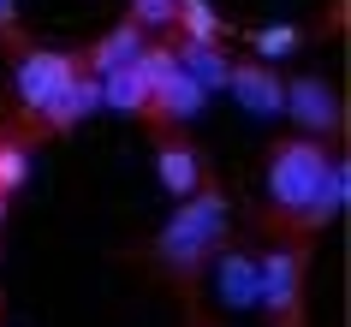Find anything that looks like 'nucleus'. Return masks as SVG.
<instances>
[{"mask_svg": "<svg viewBox=\"0 0 351 327\" xmlns=\"http://www.w3.org/2000/svg\"><path fill=\"white\" fill-rule=\"evenodd\" d=\"M0 220H6V197H0Z\"/></svg>", "mask_w": 351, "mask_h": 327, "instance_id": "20", "label": "nucleus"}, {"mask_svg": "<svg viewBox=\"0 0 351 327\" xmlns=\"http://www.w3.org/2000/svg\"><path fill=\"white\" fill-rule=\"evenodd\" d=\"M262 173H268V202L250 215L262 238H304V244H315L346 215V191H351L346 155H333L322 137H304V131L274 137Z\"/></svg>", "mask_w": 351, "mask_h": 327, "instance_id": "1", "label": "nucleus"}, {"mask_svg": "<svg viewBox=\"0 0 351 327\" xmlns=\"http://www.w3.org/2000/svg\"><path fill=\"white\" fill-rule=\"evenodd\" d=\"M203 101H208V95L197 90V77H185L179 66H173V72H167V84L155 90V101H149L143 125H185V119H197V113H203Z\"/></svg>", "mask_w": 351, "mask_h": 327, "instance_id": "12", "label": "nucleus"}, {"mask_svg": "<svg viewBox=\"0 0 351 327\" xmlns=\"http://www.w3.org/2000/svg\"><path fill=\"white\" fill-rule=\"evenodd\" d=\"M244 42L256 48V60H280V54H292L298 42H304V30H292V24H274V30H244Z\"/></svg>", "mask_w": 351, "mask_h": 327, "instance_id": "16", "label": "nucleus"}, {"mask_svg": "<svg viewBox=\"0 0 351 327\" xmlns=\"http://www.w3.org/2000/svg\"><path fill=\"white\" fill-rule=\"evenodd\" d=\"M185 327H215V322H208L203 304H185Z\"/></svg>", "mask_w": 351, "mask_h": 327, "instance_id": "19", "label": "nucleus"}, {"mask_svg": "<svg viewBox=\"0 0 351 327\" xmlns=\"http://www.w3.org/2000/svg\"><path fill=\"white\" fill-rule=\"evenodd\" d=\"M173 12H179V0H131L125 19L143 30V36H155V30H173Z\"/></svg>", "mask_w": 351, "mask_h": 327, "instance_id": "17", "label": "nucleus"}, {"mask_svg": "<svg viewBox=\"0 0 351 327\" xmlns=\"http://www.w3.org/2000/svg\"><path fill=\"white\" fill-rule=\"evenodd\" d=\"M221 90L232 95L244 113H256V119H280V113H286V77H280L268 60H232Z\"/></svg>", "mask_w": 351, "mask_h": 327, "instance_id": "7", "label": "nucleus"}, {"mask_svg": "<svg viewBox=\"0 0 351 327\" xmlns=\"http://www.w3.org/2000/svg\"><path fill=\"white\" fill-rule=\"evenodd\" d=\"M226 215H232L226 184L203 179L191 197H179V208H173L167 226L155 232V244H149V274H155L161 286L179 291V304H197V286H203L208 262H215L221 244H226Z\"/></svg>", "mask_w": 351, "mask_h": 327, "instance_id": "2", "label": "nucleus"}, {"mask_svg": "<svg viewBox=\"0 0 351 327\" xmlns=\"http://www.w3.org/2000/svg\"><path fill=\"white\" fill-rule=\"evenodd\" d=\"M173 66H179V60H173V42H143V54H137V60H125V66L108 72V77H95V84H101V108L143 119Z\"/></svg>", "mask_w": 351, "mask_h": 327, "instance_id": "5", "label": "nucleus"}, {"mask_svg": "<svg viewBox=\"0 0 351 327\" xmlns=\"http://www.w3.org/2000/svg\"><path fill=\"white\" fill-rule=\"evenodd\" d=\"M36 167V137L19 125V119H0V197L12 202V191H24Z\"/></svg>", "mask_w": 351, "mask_h": 327, "instance_id": "13", "label": "nucleus"}, {"mask_svg": "<svg viewBox=\"0 0 351 327\" xmlns=\"http://www.w3.org/2000/svg\"><path fill=\"white\" fill-rule=\"evenodd\" d=\"M0 327H6V322H0Z\"/></svg>", "mask_w": 351, "mask_h": 327, "instance_id": "21", "label": "nucleus"}, {"mask_svg": "<svg viewBox=\"0 0 351 327\" xmlns=\"http://www.w3.org/2000/svg\"><path fill=\"white\" fill-rule=\"evenodd\" d=\"M77 72H84V66H77V48H42V42L19 48V54H12V101H19L12 119H36Z\"/></svg>", "mask_w": 351, "mask_h": 327, "instance_id": "4", "label": "nucleus"}, {"mask_svg": "<svg viewBox=\"0 0 351 327\" xmlns=\"http://www.w3.org/2000/svg\"><path fill=\"white\" fill-rule=\"evenodd\" d=\"M215 268V291H221L226 309H256V256L221 244V256L208 262Z\"/></svg>", "mask_w": 351, "mask_h": 327, "instance_id": "11", "label": "nucleus"}, {"mask_svg": "<svg viewBox=\"0 0 351 327\" xmlns=\"http://www.w3.org/2000/svg\"><path fill=\"white\" fill-rule=\"evenodd\" d=\"M304 280H310V244L268 238V250L256 256V309L268 315V327H310Z\"/></svg>", "mask_w": 351, "mask_h": 327, "instance_id": "3", "label": "nucleus"}, {"mask_svg": "<svg viewBox=\"0 0 351 327\" xmlns=\"http://www.w3.org/2000/svg\"><path fill=\"white\" fill-rule=\"evenodd\" d=\"M173 60H179V72L185 77H197V90H221L226 84V48H208V42H173Z\"/></svg>", "mask_w": 351, "mask_h": 327, "instance_id": "15", "label": "nucleus"}, {"mask_svg": "<svg viewBox=\"0 0 351 327\" xmlns=\"http://www.w3.org/2000/svg\"><path fill=\"white\" fill-rule=\"evenodd\" d=\"M286 113L298 119L304 137H322V143H339V137H346V101H339V90L322 84L315 72H304V77L286 84Z\"/></svg>", "mask_w": 351, "mask_h": 327, "instance_id": "6", "label": "nucleus"}, {"mask_svg": "<svg viewBox=\"0 0 351 327\" xmlns=\"http://www.w3.org/2000/svg\"><path fill=\"white\" fill-rule=\"evenodd\" d=\"M173 30H179V42H208V48H226V36H232V24H226L208 0H179Z\"/></svg>", "mask_w": 351, "mask_h": 327, "instance_id": "14", "label": "nucleus"}, {"mask_svg": "<svg viewBox=\"0 0 351 327\" xmlns=\"http://www.w3.org/2000/svg\"><path fill=\"white\" fill-rule=\"evenodd\" d=\"M149 137H155V167H161V184L173 191V197H191V191L208 179L203 149L191 143L179 125H149Z\"/></svg>", "mask_w": 351, "mask_h": 327, "instance_id": "9", "label": "nucleus"}, {"mask_svg": "<svg viewBox=\"0 0 351 327\" xmlns=\"http://www.w3.org/2000/svg\"><path fill=\"white\" fill-rule=\"evenodd\" d=\"M143 30H137V24L131 19H119L108 30V36H95L90 48H77V66H84V77H108V72H119V66H125V60H137L143 54Z\"/></svg>", "mask_w": 351, "mask_h": 327, "instance_id": "10", "label": "nucleus"}, {"mask_svg": "<svg viewBox=\"0 0 351 327\" xmlns=\"http://www.w3.org/2000/svg\"><path fill=\"white\" fill-rule=\"evenodd\" d=\"M0 48H6V60L19 54V48H30V30H24V19H19V0H0Z\"/></svg>", "mask_w": 351, "mask_h": 327, "instance_id": "18", "label": "nucleus"}, {"mask_svg": "<svg viewBox=\"0 0 351 327\" xmlns=\"http://www.w3.org/2000/svg\"><path fill=\"white\" fill-rule=\"evenodd\" d=\"M90 113H101V84L77 72L72 84H66V90H60L54 101H48V108L36 113V119H19V125L30 131L36 143H48V137H66V131H77L84 119H90Z\"/></svg>", "mask_w": 351, "mask_h": 327, "instance_id": "8", "label": "nucleus"}]
</instances>
